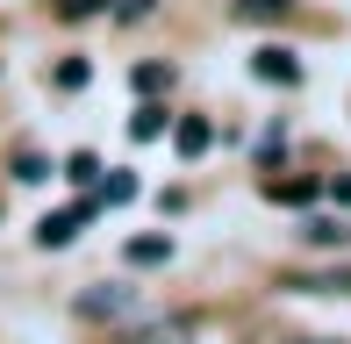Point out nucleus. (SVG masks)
<instances>
[{"mask_svg":"<svg viewBox=\"0 0 351 344\" xmlns=\"http://www.w3.org/2000/svg\"><path fill=\"white\" fill-rule=\"evenodd\" d=\"M287 287L294 294H351V265H337V273H294Z\"/></svg>","mask_w":351,"mask_h":344,"instance_id":"4","label":"nucleus"},{"mask_svg":"<svg viewBox=\"0 0 351 344\" xmlns=\"http://www.w3.org/2000/svg\"><path fill=\"white\" fill-rule=\"evenodd\" d=\"M151 14V0H122V22H143Z\"/></svg>","mask_w":351,"mask_h":344,"instance_id":"14","label":"nucleus"},{"mask_svg":"<svg viewBox=\"0 0 351 344\" xmlns=\"http://www.w3.org/2000/svg\"><path fill=\"white\" fill-rule=\"evenodd\" d=\"M130 258H136V265H158V258H172V244H165V237H136Z\"/></svg>","mask_w":351,"mask_h":344,"instance_id":"8","label":"nucleus"},{"mask_svg":"<svg viewBox=\"0 0 351 344\" xmlns=\"http://www.w3.org/2000/svg\"><path fill=\"white\" fill-rule=\"evenodd\" d=\"M130 130H136V136H158V130H165V115H158V108H136V122H130Z\"/></svg>","mask_w":351,"mask_h":344,"instance_id":"13","label":"nucleus"},{"mask_svg":"<svg viewBox=\"0 0 351 344\" xmlns=\"http://www.w3.org/2000/svg\"><path fill=\"white\" fill-rule=\"evenodd\" d=\"M65 180H79V186H86V180H101V158H86V151H79V158L65 165Z\"/></svg>","mask_w":351,"mask_h":344,"instance_id":"11","label":"nucleus"},{"mask_svg":"<svg viewBox=\"0 0 351 344\" xmlns=\"http://www.w3.org/2000/svg\"><path fill=\"white\" fill-rule=\"evenodd\" d=\"M79 223H86V208H65V215H43V223H36V244H51V251H58V244H72V230Z\"/></svg>","mask_w":351,"mask_h":344,"instance_id":"5","label":"nucleus"},{"mask_svg":"<svg viewBox=\"0 0 351 344\" xmlns=\"http://www.w3.org/2000/svg\"><path fill=\"white\" fill-rule=\"evenodd\" d=\"M79 316H130V287H86Z\"/></svg>","mask_w":351,"mask_h":344,"instance_id":"3","label":"nucleus"},{"mask_svg":"<svg viewBox=\"0 0 351 344\" xmlns=\"http://www.w3.org/2000/svg\"><path fill=\"white\" fill-rule=\"evenodd\" d=\"M344 237H351L344 223H308V244H344Z\"/></svg>","mask_w":351,"mask_h":344,"instance_id":"12","label":"nucleus"},{"mask_svg":"<svg viewBox=\"0 0 351 344\" xmlns=\"http://www.w3.org/2000/svg\"><path fill=\"white\" fill-rule=\"evenodd\" d=\"M251 72H258L265 86H294V79H301V65H294V51H258V58H251Z\"/></svg>","mask_w":351,"mask_h":344,"instance_id":"2","label":"nucleus"},{"mask_svg":"<svg viewBox=\"0 0 351 344\" xmlns=\"http://www.w3.org/2000/svg\"><path fill=\"white\" fill-rule=\"evenodd\" d=\"M172 144H180V158H201V151L215 144V122H208V115H180V130H172Z\"/></svg>","mask_w":351,"mask_h":344,"instance_id":"1","label":"nucleus"},{"mask_svg":"<svg viewBox=\"0 0 351 344\" xmlns=\"http://www.w3.org/2000/svg\"><path fill=\"white\" fill-rule=\"evenodd\" d=\"M186 337H194V323H186V316H165V323H151V330H136L130 344H186Z\"/></svg>","mask_w":351,"mask_h":344,"instance_id":"6","label":"nucleus"},{"mask_svg":"<svg viewBox=\"0 0 351 344\" xmlns=\"http://www.w3.org/2000/svg\"><path fill=\"white\" fill-rule=\"evenodd\" d=\"M294 0H237V22H287Z\"/></svg>","mask_w":351,"mask_h":344,"instance_id":"7","label":"nucleus"},{"mask_svg":"<svg viewBox=\"0 0 351 344\" xmlns=\"http://www.w3.org/2000/svg\"><path fill=\"white\" fill-rule=\"evenodd\" d=\"M265 194H273V201H308V194H315V180H287V186L273 180V186H265Z\"/></svg>","mask_w":351,"mask_h":344,"instance_id":"10","label":"nucleus"},{"mask_svg":"<svg viewBox=\"0 0 351 344\" xmlns=\"http://www.w3.org/2000/svg\"><path fill=\"white\" fill-rule=\"evenodd\" d=\"M301 344H344V337H301Z\"/></svg>","mask_w":351,"mask_h":344,"instance_id":"15","label":"nucleus"},{"mask_svg":"<svg viewBox=\"0 0 351 344\" xmlns=\"http://www.w3.org/2000/svg\"><path fill=\"white\" fill-rule=\"evenodd\" d=\"M101 8H108V0H58V14H65V22H93Z\"/></svg>","mask_w":351,"mask_h":344,"instance_id":"9","label":"nucleus"}]
</instances>
